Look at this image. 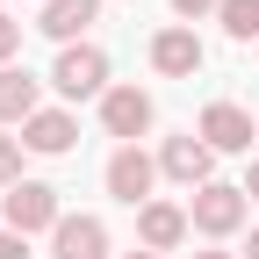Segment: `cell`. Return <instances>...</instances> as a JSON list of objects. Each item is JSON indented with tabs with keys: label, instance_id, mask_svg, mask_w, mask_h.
Instances as JSON below:
<instances>
[{
	"label": "cell",
	"instance_id": "ffe728a7",
	"mask_svg": "<svg viewBox=\"0 0 259 259\" xmlns=\"http://www.w3.org/2000/svg\"><path fill=\"white\" fill-rule=\"evenodd\" d=\"M194 259H231V252H194Z\"/></svg>",
	"mask_w": 259,
	"mask_h": 259
},
{
	"label": "cell",
	"instance_id": "8fae6325",
	"mask_svg": "<svg viewBox=\"0 0 259 259\" xmlns=\"http://www.w3.org/2000/svg\"><path fill=\"white\" fill-rule=\"evenodd\" d=\"M137 238H144V252H173V245L187 238V209H173V202H144V209H137Z\"/></svg>",
	"mask_w": 259,
	"mask_h": 259
},
{
	"label": "cell",
	"instance_id": "7c38bea8",
	"mask_svg": "<svg viewBox=\"0 0 259 259\" xmlns=\"http://www.w3.org/2000/svg\"><path fill=\"white\" fill-rule=\"evenodd\" d=\"M94 15H101V0H44V22H36V29H44V36H58V44H72Z\"/></svg>",
	"mask_w": 259,
	"mask_h": 259
},
{
	"label": "cell",
	"instance_id": "8992f818",
	"mask_svg": "<svg viewBox=\"0 0 259 259\" xmlns=\"http://www.w3.org/2000/svg\"><path fill=\"white\" fill-rule=\"evenodd\" d=\"M202 144L209 151H252V115L238 101H209L202 108Z\"/></svg>",
	"mask_w": 259,
	"mask_h": 259
},
{
	"label": "cell",
	"instance_id": "ba28073f",
	"mask_svg": "<svg viewBox=\"0 0 259 259\" xmlns=\"http://www.w3.org/2000/svg\"><path fill=\"white\" fill-rule=\"evenodd\" d=\"M158 166H166V180H180V187H209V166H216V151H209L202 137H166Z\"/></svg>",
	"mask_w": 259,
	"mask_h": 259
},
{
	"label": "cell",
	"instance_id": "5b68a950",
	"mask_svg": "<svg viewBox=\"0 0 259 259\" xmlns=\"http://www.w3.org/2000/svg\"><path fill=\"white\" fill-rule=\"evenodd\" d=\"M151 180H158V166L137 151V144H122L115 158H108V194L115 202H130V209H144V194H151Z\"/></svg>",
	"mask_w": 259,
	"mask_h": 259
},
{
	"label": "cell",
	"instance_id": "7a4b0ae2",
	"mask_svg": "<svg viewBox=\"0 0 259 259\" xmlns=\"http://www.w3.org/2000/svg\"><path fill=\"white\" fill-rule=\"evenodd\" d=\"M187 223H194L202 238H231L238 223H245V187H223V180L194 187V202H187Z\"/></svg>",
	"mask_w": 259,
	"mask_h": 259
},
{
	"label": "cell",
	"instance_id": "44dd1931",
	"mask_svg": "<svg viewBox=\"0 0 259 259\" xmlns=\"http://www.w3.org/2000/svg\"><path fill=\"white\" fill-rule=\"evenodd\" d=\"M130 259H158V252H130Z\"/></svg>",
	"mask_w": 259,
	"mask_h": 259
},
{
	"label": "cell",
	"instance_id": "7402d4cb",
	"mask_svg": "<svg viewBox=\"0 0 259 259\" xmlns=\"http://www.w3.org/2000/svg\"><path fill=\"white\" fill-rule=\"evenodd\" d=\"M252 259H259V231H252Z\"/></svg>",
	"mask_w": 259,
	"mask_h": 259
},
{
	"label": "cell",
	"instance_id": "e0dca14e",
	"mask_svg": "<svg viewBox=\"0 0 259 259\" xmlns=\"http://www.w3.org/2000/svg\"><path fill=\"white\" fill-rule=\"evenodd\" d=\"M0 259H29L22 252V231H0Z\"/></svg>",
	"mask_w": 259,
	"mask_h": 259
},
{
	"label": "cell",
	"instance_id": "4fadbf2b",
	"mask_svg": "<svg viewBox=\"0 0 259 259\" xmlns=\"http://www.w3.org/2000/svg\"><path fill=\"white\" fill-rule=\"evenodd\" d=\"M36 115V79L22 65H0V122H29Z\"/></svg>",
	"mask_w": 259,
	"mask_h": 259
},
{
	"label": "cell",
	"instance_id": "ac0fdd59",
	"mask_svg": "<svg viewBox=\"0 0 259 259\" xmlns=\"http://www.w3.org/2000/svg\"><path fill=\"white\" fill-rule=\"evenodd\" d=\"M209 8H223V0H173V15H209Z\"/></svg>",
	"mask_w": 259,
	"mask_h": 259
},
{
	"label": "cell",
	"instance_id": "3957f363",
	"mask_svg": "<svg viewBox=\"0 0 259 259\" xmlns=\"http://www.w3.org/2000/svg\"><path fill=\"white\" fill-rule=\"evenodd\" d=\"M58 187H44V180H22V187H8V231H58Z\"/></svg>",
	"mask_w": 259,
	"mask_h": 259
},
{
	"label": "cell",
	"instance_id": "9a60e30c",
	"mask_svg": "<svg viewBox=\"0 0 259 259\" xmlns=\"http://www.w3.org/2000/svg\"><path fill=\"white\" fill-rule=\"evenodd\" d=\"M0 187H22V137H0Z\"/></svg>",
	"mask_w": 259,
	"mask_h": 259
},
{
	"label": "cell",
	"instance_id": "277c9868",
	"mask_svg": "<svg viewBox=\"0 0 259 259\" xmlns=\"http://www.w3.org/2000/svg\"><path fill=\"white\" fill-rule=\"evenodd\" d=\"M101 130L122 137V144H137L144 130H151V94L144 87H108L101 94Z\"/></svg>",
	"mask_w": 259,
	"mask_h": 259
},
{
	"label": "cell",
	"instance_id": "2e32d148",
	"mask_svg": "<svg viewBox=\"0 0 259 259\" xmlns=\"http://www.w3.org/2000/svg\"><path fill=\"white\" fill-rule=\"evenodd\" d=\"M15 51H22V22H8V15H0V65H8Z\"/></svg>",
	"mask_w": 259,
	"mask_h": 259
},
{
	"label": "cell",
	"instance_id": "6da1fadb",
	"mask_svg": "<svg viewBox=\"0 0 259 259\" xmlns=\"http://www.w3.org/2000/svg\"><path fill=\"white\" fill-rule=\"evenodd\" d=\"M51 87L65 94V101L108 94V51H94V44H65V51H58V65H51Z\"/></svg>",
	"mask_w": 259,
	"mask_h": 259
},
{
	"label": "cell",
	"instance_id": "30bf717a",
	"mask_svg": "<svg viewBox=\"0 0 259 259\" xmlns=\"http://www.w3.org/2000/svg\"><path fill=\"white\" fill-rule=\"evenodd\" d=\"M72 137H79V122L65 115V108H36V115L22 122V144H29V151H44V158L72 151Z\"/></svg>",
	"mask_w": 259,
	"mask_h": 259
},
{
	"label": "cell",
	"instance_id": "5bb4252c",
	"mask_svg": "<svg viewBox=\"0 0 259 259\" xmlns=\"http://www.w3.org/2000/svg\"><path fill=\"white\" fill-rule=\"evenodd\" d=\"M223 36H238V44H252L259 36V0H223Z\"/></svg>",
	"mask_w": 259,
	"mask_h": 259
},
{
	"label": "cell",
	"instance_id": "d6986e66",
	"mask_svg": "<svg viewBox=\"0 0 259 259\" xmlns=\"http://www.w3.org/2000/svg\"><path fill=\"white\" fill-rule=\"evenodd\" d=\"M245 194H252V202H259V158H252V173H245Z\"/></svg>",
	"mask_w": 259,
	"mask_h": 259
},
{
	"label": "cell",
	"instance_id": "52a82bcc",
	"mask_svg": "<svg viewBox=\"0 0 259 259\" xmlns=\"http://www.w3.org/2000/svg\"><path fill=\"white\" fill-rule=\"evenodd\" d=\"M151 65L166 79H194L202 72V36H194V29H158L151 36Z\"/></svg>",
	"mask_w": 259,
	"mask_h": 259
},
{
	"label": "cell",
	"instance_id": "9c48e42d",
	"mask_svg": "<svg viewBox=\"0 0 259 259\" xmlns=\"http://www.w3.org/2000/svg\"><path fill=\"white\" fill-rule=\"evenodd\" d=\"M51 252H58V259H108V231H101V216H65L58 231H51Z\"/></svg>",
	"mask_w": 259,
	"mask_h": 259
}]
</instances>
